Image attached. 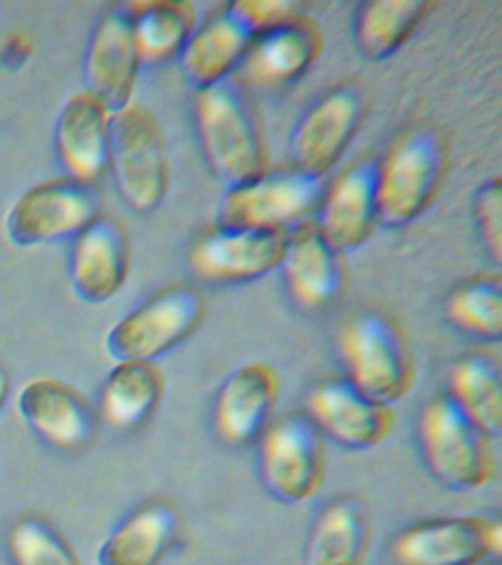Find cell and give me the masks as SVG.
<instances>
[{"label": "cell", "mask_w": 502, "mask_h": 565, "mask_svg": "<svg viewBox=\"0 0 502 565\" xmlns=\"http://www.w3.org/2000/svg\"><path fill=\"white\" fill-rule=\"evenodd\" d=\"M323 184L321 179L295 168L264 171L227 190L218 203L215 224L257 232L289 233L314 214Z\"/></svg>", "instance_id": "obj_6"}, {"label": "cell", "mask_w": 502, "mask_h": 565, "mask_svg": "<svg viewBox=\"0 0 502 565\" xmlns=\"http://www.w3.org/2000/svg\"><path fill=\"white\" fill-rule=\"evenodd\" d=\"M193 122L206 166L228 189L268 170L261 119L235 79L196 92Z\"/></svg>", "instance_id": "obj_1"}, {"label": "cell", "mask_w": 502, "mask_h": 565, "mask_svg": "<svg viewBox=\"0 0 502 565\" xmlns=\"http://www.w3.org/2000/svg\"><path fill=\"white\" fill-rule=\"evenodd\" d=\"M303 406L321 437L356 452L377 448L395 428L392 406L365 396L343 377L316 384Z\"/></svg>", "instance_id": "obj_15"}, {"label": "cell", "mask_w": 502, "mask_h": 565, "mask_svg": "<svg viewBox=\"0 0 502 565\" xmlns=\"http://www.w3.org/2000/svg\"><path fill=\"white\" fill-rule=\"evenodd\" d=\"M502 525L480 516H442L400 530L389 543L394 565H474L500 559Z\"/></svg>", "instance_id": "obj_10"}, {"label": "cell", "mask_w": 502, "mask_h": 565, "mask_svg": "<svg viewBox=\"0 0 502 565\" xmlns=\"http://www.w3.org/2000/svg\"><path fill=\"white\" fill-rule=\"evenodd\" d=\"M121 202L139 215L152 214L171 188L169 140L151 110L129 105L114 114L109 166Z\"/></svg>", "instance_id": "obj_4"}, {"label": "cell", "mask_w": 502, "mask_h": 565, "mask_svg": "<svg viewBox=\"0 0 502 565\" xmlns=\"http://www.w3.org/2000/svg\"><path fill=\"white\" fill-rule=\"evenodd\" d=\"M447 167V148L439 132L414 127L396 137L377 161L381 224L403 227L425 214L438 194Z\"/></svg>", "instance_id": "obj_5"}, {"label": "cell", "mask_w": 502, "mask_h": 565, "mask_svg": "<svg viewBox=\"0 0 502 565\" xmlns=\"http://www.w3.org/2000/svg\"><path fill=\"white\" fill-rule=\"evenodd\" d=\"M129 8L143 66L179 60L200 24L195 4L182 0H130Z\"/></svg>", "instance_id": "obj_27"}, {"label": "cell", "mask_w": 502, "mask_h": 565, "mask_svg": "<svg viewBox=\"0 0 502 565\" xmlns=\"http://www.w3.org/2000/svg\"><path fill=\"white\" fill-rule=\"evenodd\" d=\"M142 66L129 2L108 4L87 42L83 61L86 90L116 114L131 105Z\"/></svg>", "instance_id": "obj_14"}, {"label": "cell", "mask_w": 502, "mask_h": 565, "mask_svg": "<svg viewBox=\"0 0 502 565\" xmlns=\"http://www.w3.org/2000/svg\"><path fill=\"white\" fill-rule=\"evenodd\" d=\"M421 0H374L360 4L354 20L356 49L370 61H382L399 51L429 13Z\"/></svg>", "instance_id": "obj_28"}, {"label": "cell", "mask_w": 502, "mask_h": 565, "mask_svg": "<svg viewBox=\"0 0 502 565\" xmlns=\"http://www.w3.org/2000/svg\"><path fill=\"white\" fill-rule=\"evenodd\" d=\"M474 565H493L491 561H483V563L474 564Z\"/></svg>", "instance_id": "obj_35"}, {"label": "cell", "mask_w": 502, "mask_h": 565, "mask_svg": "<svg viewBox=\"0 0 502 565\" xmlns=\"http://www.w3.org/2000/svg\"><path fill=\"white\" fill-rule=\"evenodd\" d=\"M253 39L232 9H220L197 24L179 56L183 78L195 90L215 86L235 75Z\"/></svg>", "instance_id": "obj_23"}, {"label": "cell", "mask_w": 502, "mask_h": 565, "mask_svg": "<svg viewBox=\"0 0 502 565\" xmlns=\"http://www.w3.org/2000/svg\"><path fill=\"white\" fill-rule=\"evenodd\" d=\"M365 99L359 87L342 84L307 109L290 139V167L323 179L360 130Z\"/></svg>", "instance_id": "obj_12"}, {"label": "cell", "mask_w": 502, "mask_h": 565, "mask_svg": "<svg viewBox=\"0 0 502 565\" xmlns=\"http://www.w3.org/2000/svg\"><path fill=\"white\" fill-rule=\"evenodd\" d=\"M445 317L458 333L480 342L498 343L502 338V281L496 274H483L453 287L445 300Z\"/></svg>", "instance_id": "obj_29"}, {"label": "cell", "mask_w": 502, "mask_h": 565, "mask_svg": "<svg viewBox=\"0 0 502 565\" xmlns=\"http://www.w3.org/2000/svg\"><path fill=\"white\" fill-rule=\"evenodd\" d=\"M417 445L426 470L444 488L479 492L495 480L498 461L492 440L447 395L423 406Z\"/></svg>", "instance_id": "obj_3"}, {"label": "cell", "mask_w": 502, "mask_h": 565, "mask_svg": "<svg viewBox=\"0 0 502 565\" xmlns=\"http://www.w3.org/2000/svg\"><path fill=\"white\" fill-rule=\"evenodd\" d=\"M370 546L367 511L355 498L329 502L312 521L303 565H364Z\"/></svg>", "instance_id": "obj_25"}, {"label": "cell", "mask_w": 502, "mask_h": 565, "mask_svg": "<svg viewBox=\"0 0 502 565\" xmlns=\"http://www.w3.org/2000/svg\"><path fill=\"white\" fill-rule=\"evenodd\" d=\"M114 113L89 90L63 106L54 130V150L65 177L94 183L108 170Z\"/></svg>", "instance_id": "obj_21"}, {"label": "cell", "mask_w": 502, "mask_h": 565, "mask_svg": "<svg viewBox=\"0 0 502 565\" xmlns=\"http://www.w3.org/2000/svg\"><path fill=\"white\" fill-rule=\"evenodd\" d=\"M100 214L96 185L63 175L21 194L8 211L3 230L12 245L45 246L73 241Z\"/></svg>", "instance_id": "obj_8"}, {"label": "cell", "mask_w": 502, "mask_h": 565, "mask_svg": "<svg viewBox=\"0 0 502 565\" xmlns=\"http://www.w3.org/2000/svg\"><path fill=\"white\" fill-rule=\"evenodd\" d=\"M17 408L45 444L63 452L87 448L98 431V413L72 384L41 377L24 384Z\"/></svg>", "instance_id": "obj_18"}, {"label": "cell", "mask_w": 502, "mask_h": 565, "mask_svg": "<svg viewBox=\"0 0 502 565\" xmlns=\"http://www.w3.org/2000/svg\"><path fill=\"white\" fill-rule=\"evenodd\" d=\"M165 392V374L157 362H116L100 391L98 417L113 430H136L160 409Z\"/></svg>", "instance_id": "obj_24"}, {"label": "cell", "mask_w": 502, "mask_h": 565, "mask_svg": "<svg viewBox=\"0 0 502 565\" xmlns=\"http://www.w3.org/2000/svg\"><path fill=\"white\" fill-rule=\"evenodd\" d=\"M183 516L165 499L143 503L105 539L96 554L98 565H161L183 537Z\"/></svg>", "instance_id": "obj_22"}, {"label": "cell", "mask_w": 502, "mask_h": 565, "mask_svg": "<svg viewBox=\"0 0 502 565\" xmlns=\"http://www.w3.org/2000/svg\"><path fill=\"white\" fill-rule=\"evenodd\" d=\"M12 392V377L10 370L0 362V409L10 401Z\"/></svg>", "instance_id": "obj_34"}, {"label": "cell", "mask_w": 502, "mask_h": 565, "mask_svg": "<svg viewBox=\"0 0 502 565\" xmlns=\"http://www.w3.org/2000/svg\"><path fill=\"white\" fill-rule=\"evenodd\" d=\"M502 185L501 180H489L480 185L473 201V216L484 249L496 264L502 254Z\"/></svg>", "instance_id": "obj_31"}, {"label": "cell", "mask_w": 502, "mask_h": 565, "mask_svg": "<svg viewBox=\"0 0 502 565\" xmlns=\"http://www.w3.org/2000/svg\"><path fill=\"white\" fill-rule=\"evenodd\" d=\"M228 8L244 22L253 38L301 13V4L288 0H239L228 4Z\"/></svg>", "instance_id": "obj_32"}, {"label": "cell", "mask_w": 502, "mask_h": 565, "mask_svg": "<svg viewBox=\"0 0 502 565\" xmlns=\"http://www.w3.org/2000/svg\"><path fill=\"white\" fill-rule=\"evenodd\" d=\"M205 302L186 285L164 287L111 327L105 351L114 362L153 361L182 344L200 327Z\"/></svg>", "instance_id": "obj_7"}, {"label": "cell", "mask_w": 502, "mask_h": 565, "mask_svg": "<svg viewBox=\"0 0 502 565\" xmlns=\"http://www.w3.org/2000/svg\"><path fill=\"white\" fill-rule=\"evenodd\" d=\"M280 401V377L267 362H248L233 371L218 388L211 423L228 448L257 445L275 422Z\"/></svg>", "instance_id": "obj_16"}, {"label": "cell", "mask_w": 502, "mask_h": 565, "mask_svg": "<svg viewBox=\"0 0 502 565\" xmlns=\"http://www.w3.org/2000/svg\"><path fill=\"white\" fill-rule=\"evenodd\" d=\"M337 351L343 379L381 404L392 406L416 386L417 362L407 334L386 309L351 313L338 331Z\"/></svg>", "instance_id": "obj_2"}, {"label": "cell", "mask_w": 502, "mask_h": 565, "mask_svg": "<svg viewBox=\"0 0 502 565\" xmlns=\"http://www.w3.org/2000/svg\"><path fill=\"white\" fill-rule=\"evenodd\" d=\"M323 437L306 417L273 422L257 441L264 488L286 505H303L319 497L325 481Z\"/></svg>", "instance_id": "obj_9"}, {"label": "cell", "mask_w": 502, "mask_h": 565, "mask_svg": "<svg viewBox=\"0 0 502 565\" xmlns=\"http://www.w3.org/2000/svg\"><path fill=\"white\" fill-rule=\"evenodd\" d=\"M316 227L339 254L363 246L381 224L377 161L352 163L323 189Z\"/></svg>", "instance_id": "obj_19"}, {"label": "cell", "mask_w": 502, "mask_h": 565, "mask_svg": "<svg viewBox=\"0 0 502 565\" xmlns=\"http://www.w3.org/2000/svg\"><path fill=\"white\" fill-rule=\"evenodd\" d=\"M7 547L14 565H83L64 534L41 516L15 521Z\"/></svg>", "instance_id": "obj_30"}, {"label": "cell", "mask_w": 502, "mask_h": 565, "mask_svg": "<svg viewBox=\"0 0 502 565\" xmlns=\"http://www.w3.org/2000/svg\"><path fill=\"white\" fill-rule=\"evenodd\" d=\"M288 233L214 224L189 249V267L197 280L214 286L245 285L279 269Z\"/></svg>", "instance_id": "obj_11"}, {"label": "cell", "mask_w": 502, "mask_h": 565, "mask_svg": "<svg viewBox=\"0 0 502 565\" xmlns=\"http://www.w3.org/2000/svg\"><path fill=\"white\" fill-rule=\"evenodd\" d=\"M279 271L289 299L308 313L332 308L345 285L341 254L310 221L286 236Z\"/></svg>", "instance_id": "obj_20"}, {"label": "cell", "mask_w": 502, "mask_h": 565, "mask_svg": "<svg viewBox=\"0 0 502 565\" xmlns=\"http://www.w3.org/2000/svg\"><path fill=\"white\" fill-rule=\"evenodd\" d=\"M130 267L129 233L116 216H96L73 238L68 278L81 302L96 307L116 298L129 278Z\"/></svg>", "instance_id": "obj_17"}, {"label": "cell", "mask_w": 502, "mask_h": 565, "mask_svg": "<svg viewBox=\"0 0 502 565\" xmlns=\"http://www.w3.org/2000/svg\"><path fill=\"white\" fill-rule=\"evenodd\" d=\"M36 52V42L28 31H14L0 44V66L17 73L32 61Z\"/></svg>", "instance_id": "obj_33"}, {"label": "cell", "mask_w": 502, "mask_h": 565, "mask_svg": "<svg viewBox=\"0 0 502 565\" xmlns=\"http://www.w3.org/2000/svg\"><path fill=\"white\" fill-rule=\"evenodd\" d=\"M447 396L491 440L502 433L501 362L487 351L461 356L449 370Z\"/></svg>", "instance_id": "obj_26"}, {"label": "cell", "mask_w": 502, "mask_h": 565, "mask_svg": "<svg viewBox=\"0 0 502 565\" xmlns=\"http://www.w3.org/2000/svg\"><path fill=\"white\" fill-rule=\"evenodd\" d=\"M323 31L298 13L255 34L233 79L246 92L277 90L297 83L323 52Z\"/></svg>", "instance_id": "obj_13"}]
</instances>
